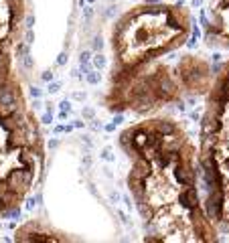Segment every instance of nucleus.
<instances>
[{"label": "nucleus", "mask_w": 229, "mask_h": 243, "mask_svg": "<svg viewBox=\"0 0 229 243\" xmlns=\"http://www.w3.org/2000/svg\"><path fill=\"white\" fill-rule=\"evenodd\" d=\"M33 182V170L22 168V170H12L8 176V186L12 190H25L27 186H31Z\"/></svg>", "instance_id": "nucleus-1"}, {"label": "nucleus", "mask_w": 229, "mask_h": 243, "mask_svg": "<svg viewBox=\"0 0 229 243\" xmlns=\"http://www.w3.org/2000/svg\"><path fill=\"white\" fill-rule=\"evenodd\" d=\"M16 112V97L14 91L8 87L0 89V118H6V115Z\"/></svg>", "instance_id": "nucleus-2"}, {"label": "nucleus", "mask_w": 229, "mask_h": 243, "mask_svg": "<svg viewBox=\"0 0 229 243\" xmlns=\"http://www.w3.org/2000/svg\"><path fill=\"white\" fill-rule=\"evenodd\" d=\"M175 176H176V180L181 182V184H185V186H189L191 182H193V170H191V166L185 164V162H178V164H176Z\"/></svg>", "instance_id": "nucleus-3"}, {"label": "nucleus", "mask_w": 229, "mask_h": 243, "mask_svg": "<svg viewBox=\"0 0 229 243\" xmlns=\"http://www.w3.org/2000/svg\"><path fill=\"white\" fill-rule=\"evenodd\" d=\"M178 201L182 202V207L185 209H189V211H193L197 207V202H199V195H197V189H187L185 193H181V196H178Z\"/></svg>", "instance_id": "nucleus-4"}, {"label": "nucleus", "mask_w": 229, "mask_h": 243, "mask_svg": "<svg viewBox=\"0 0 229 243\" xmlns=\"http://www.w3.org/2000/svg\"><path fill=\"white\" fill-rule=\"evenodd\" d=\"M158 132L164 134V136H170L172 132H175V126H172L170 122H166V120H160L158 122Z\"/></svg>", "instance_id": "nucleus-5"}, {"label": "nucleus", "mask_w": 229, "mask_h": 243, "mask_svg": "<svg viewBox=\"0 0 229 243\" xmlns=\"http://www.w3.org/2000/svg\"><path fill=\"white\" fill-rule=\"evenodd\" d=\"M20 162H22V164H27L28 168H33V158H31L28 152H20Z\"/></svg>", "instance_id": "nucleus-6"}, {"label": "nucleus", "mask_w": 229, "mask_h": 243, "mask_svg": "<svg viewBox=\"0 0 229 243\" xmlns=\"http://www.w3.org/2000/svg\"><path fill=\"white\" fill-rule=\"evenodd\" d=\"M93 65H95L97 69H101L103 65H106V59H103L101 55H95V59H93Z\"/></svg>", "instance_id": "nucleus-7"}, {"label": "nucleus", "mask_w": 229, "mask_h": 243, "mask_svg": "<svg viewBox=\"0 0 229 243\" xmlns=\"http://www.w3.org/2000/svg\"><path fill=\"white\" fill-rule=\"evenodd\" d=\"M6 67H8V63H6V55H4V53H0V73H2V71H6Z\"/></svg>", "instance_id": "nucleus-8"}, {"label": "nucleus", "mask_w": 229, "mask_h": 243, "mask_svg": "<svg viewBox=\"0 0 229 243\" xmlns=\"http://www.w3.org/2000/svg\"><path fill=\"white\" fill-rule=\"evenodd\" d=\"M101 47H103L101 37H95V39H93V49H95V51H101Z\"/></svg>", "instance_id": "nucleus-9"}, {"label": "nucleus", "mask_w": 229, "mask_h": 243, "mask_svg": "<svg viewBox=\"0 0 229 243\" xmlns=\"http://www.w3.org/2000/svg\"><path fill=\"white\" fill-rule=\"evenodd\" d=\"M87 81L91 83V85H95V83L100 81V77H97V73H91V71H89V73H87Z\"/></svg>", "instance_id": "nucleus-10"}, {"label": "nucleus", "mask_w": 229, "mask_h": 243, "mask_svg": "<svg viewBox=\"0 0 229 243\" xmlns=\"http://www.w3.org/2000/svg\"><path fill=\"white\" fill-rule=\"evenodd\" d=\"M22 61H25V67H28V69H31V67H33V57H31V55H25V57H22Z\"/></svg>", "instance_id": "nucleus-11"}, {"label": "nucleus", "mask_w": 229, "mask_h": 243, "mask_svg": "<svg viewBox=\"0 0 229 243\" xmlns=\"http://www.w3.org/2000/svg\"><path fill=\"white\" fill-rule=\"evenodd\" d=\"M61 109H63V112H71V105H69V101H61Z\"/></svg>", "instance_id": "nucleus-12"}, {"label": "nucleus", "mask_w": 229, "mask_h": 243, "mask_svg": "<svg viewBox=\"0 0 229 243\" xmlns=\"http://www.w3.org/2000/svg\"><path fill=\"white\" fill-rule=\"evenodd\" d=\"M89 61V51H83L81 53V63H87Z\"/></svg>", "instance_id": "nucleus-13"}, {"label": "nucleus", "mask_w": 229, "mask_h": 243, "mask_svg": "<svg viewBox=\"0 0 229 243\" xmlns=\"http://www.w3.org/2000/svg\"><path fill=\"white\" fill-rule=\"evenodd\" d=\"M33 24H34V18H33V14H28V16H27V27L33 28Z\"/></svg>", "instance_id": "nucleus-14"}, {"label": "nucleus", "mask_w": 229, "mask_h": 243, "mask_svg": "<svg viewBox=\"0 0 229 243\" xmlns=\"http://www.w3.org/2000/svg\"><path fill=\"white\" fill-rule=\"evenodd\" d=\"M65 61H67V55H65V53H61V55H59V59H57V63H59V65H63Z\"/></svg>", "instance_id": "nucleus-15"}, {"label": "nucleus", "mask_w": 229, "mask_h": 243, "mask_svg": "<svg viewBox=\"0 0 229 243\" xmlns=\"http://www.w3.org/2000/svg\"><path fill=\"white\" fill-rule=\"evenodd\" d=\"M43 79H45V81H51V79H53V73H51V71H45V73H43Z\"/></svg>", "instance_id": "nucleus-16"}, {"label": "nucleus", "mask_w": 229, "mask_h": 243, "mask_svg": "<svg viewBox=\"0 0 229 243\" xmlns=\"http://www.w3.org/2000/svg\"><path fill=\"white\" fill-rule=\"evenodd\" d=\"M43 122H45V124H51V122H53V115H51V114H45V115H43Z\"/></svg>", "instance_id": "nucleus-17"}, {"label": "nucleus", "mask_w": 229, "mask_h": 243, "mask_svg": "<svg viewBox=\"0 0 229 243\" xmlns=\"http://www.w3.org/2000/svg\"><path fill=\"white\" fill-rule=\"evenodd\" d=\"M31 95H33V97H41V89L33 87V89H31Z\"/></svg>", "instance_id": "nucleus-18"}, {"label": "nucleus", "mask_w": 229, "mask_h": 243, "mask_svg": "<svg viewBox=\"0 0 229 243\" xmlns=\"http://www.w3.org/2000/svg\"><path fill=\"white\" fill-rule=\"evenodd\" d=\"M28 43H33V31H31V28L27 31V45Z\"/></svg>", "instance_id": "nucleus-19"}, {"label": "nucleus", "mask_w": 229, "mask_h": 243, "mask_svg": "<svg viewBox=\"0 0 229 243\" xmlns=\"http://www.w3.org/2000/svg\"><path fill=\"white\" fill-rule=\"evenodd\" d=\"M49 91H51V93H55V91H59V83H53V85L49 87Z\"/></svg>", "instance_id": "nucleus-20"}, {"label": "nucleus", "mask_w": 229, "mask_h": 243, "mask_svg": "<svg viewBox=\"0 0 229 243\" xmlns=\"http://www.w3.org/2000/svg\"><path fill=\"white\" fill-rule=\"evenodd\" d=\"M110 199H112L114 202H118V201H120V195H118V193H112V195H110Z\"/></svg>", "instance_id": "nucleus-21"}, {"label": "nucleus", "mask_w": 229, "mask_h": 243, "mask_svg": "<svg viewBox=\"0 0 229 243\" xmlns=\"http://www.w3.org/2000/svg\"><path fill=\"white\" fill-rule=\"evenodd\" d=\"M91 14H93V10H91V8H85V18H91Z\"/></svg>", "instance_id": "nucleus-22"}, {"label": "nucleus", "mask_w": 229, "mask_h": 243, "mask_svg": "<svg viewBox=\"0 0 229 243\" xmlns=\"http://www.w3.org/2000/svg\"><path fill=\"white\" fill-rule=\"evenodd\" d=\"M57 144H59L57 140H51V142H49V148H57Z\"/></svg>", "instance_id": "nucleus-23"}, {"label": "nucleus", "mask_w": 229, "mask_h": 243, "mask_svg": "<svg viewBox=\"0 0 229 243\" xmlns=\"http://www.w3.org/2000/svg\"><path fill=\"white\" fill-rule=\"evenodd\" d=\"M73 97H75V99H85V93H75Z\"/></svg>", "instance_id": "nucleus-24"}, {"label": "nucleus", "mask_w": 229, "mask_h": 243, "mask_svg": "<svg viewBox=\"0 0 229 243\" xmlns=\"http://www.w3.org/2000/svg\"><path fill=\"white\" fill-rule=\"evenodd\" d=\"M83 115H85V118H91V115H93V112H91V109H85V112H83Z\"/></svg>", "instance_id": "nucleus-25"}, {"label": "nucleus", "mask_w": 229, "mask_h": 243, "mask_svg": "<svg viewBox=\"0 0 229 243\" xmlns=\"http://www.w3.org/2000/svg\"><path fill=\"white\" fill-rule=\"evenodd\" d=\"M101 156H103V158H106V160H112V154H110L108 150H106V152H103V154H101Z\"/></svg>", "instance_id": "nucleus-26"}, {"label": "nucleus", "mask_w": 229, "mask_h": 243, "mask_svg": "<svg viewBox=\"0 0 229 243\" xmlns=\"http://www.w3.org/2000/svg\"><path fill=\"white\" fill-rule=\"evenodd\" d=\"M193 6H201V0H193Z\"/></svg>", "instance_id": "nucleus-27"}]
</instances>
